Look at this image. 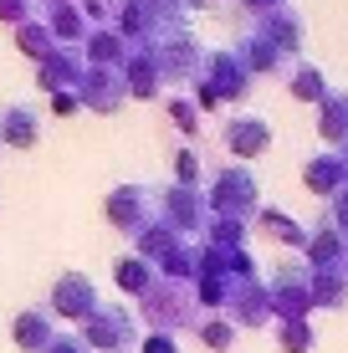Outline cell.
Listing matches in <instances>:
<instances>
[{
	"mask_svg": "<svg viewBox=\"0 0 348 353\" xmlns=\"http://www.w3.org/2000/svg\"><path fill=\"white\" fill-rule=\"evenodd\" d=\"M88 348H108V353H123L128 343H134V323H128V312H108L98 307L88 318V338H82Z\"/></svg>",
	"mask_w": 348,
	"mask_h": 353,
	"instance_id": "obj_1",
	"label": "cell"
},
{
	"mask_svg": "<svg viewBox=\"0 0 348 353\" xmlns=\"http://www.w3.org/2000/svg\"><path fill=\"white\" fill-rule=\"evenodd\" d=\"M52 307L62 312V318H92V312H98V292H92V282H88L82 272H72V276L57 282Z\"/></svg>",
	"mask_w": 348,
	"mask_h": 353,
	"instance_id": "obj_2",
	"label": "cell"
},
{
	"mask_svg": "<svg viewBox=\"0 0 348 353\" xmlns=\"http://www.w3.org/2000/svg\"><path fill=\"white\" fill-rule=\"evenodd\" d=\"M143 302H149V318H159L164 327H179V323H195V312L190 307V292L185 287H170V282H154L143 292Z\"/></svg>",
	"mask_w": 348,
	"mask_h": 353,
	"instance_id": "obj_3",
	"label": "cell"
},
{
	"mask_svg": "<svg viewBox=\"0 0 348 353\" xmlns=\"http://www.w3.org/2000/svg\"><path fill=\"white\" fill-rule=\"evenodd\" d=\"M215 185H221L215 190V205H221V210H236V215L256 210V179H251L246 169H225Z\"/></svg>",
	"mask_w": 348,
	"mask_h": 353,
	"instance_id": "obj_4",
	"label": "cell"
},
{
	"mask_svg": "<svg viewBox=\"0 0 348 353\" xmlns=\"http://www.w3.org/2000/svg\"><path fill=\"white\" fill-rule=\"evenodd\" d=\"M225 143L251 159V154H261V149L272 143V128L261 123V118H246V113H241V118H231V123H225Z\"/></svg>",
	"mask_w": 348,
	"mask_h": 353,
	"instance_id": "obj_5",
	"label": "cell"
},
{
	"mask_svg": "<svg viewBox=\"0 0 348 353\" xmlns=\"http://www.w3.org/2000/svg\"><path fill=\"white\" fill-rule=\"evenodd\" d=\"M16 343L26 353H46V348H52V312H46V307L21 312V318H16Z\"/></svg>",
	"mask_w": 348,
	"mask_h": 353,
	"instance_id": "obj_6",
	"label": "cell"
},
{
	"mask_svg": "<svg viewBox=\"0 0 348 353\" xmlns=\"http://www.w3.org/2000/svg\"><path fill=\"white\" fill-rule=\"evenodd\" d=\"M108 215H113V225L128 230V236L143 230V190H139V185H123L113 200H108Z\"/></svg>",
	"mask_w": 348,
	"mask_h": 353,
	"instance_id": "obj_7",
	"label": "cell"
},
{
	"mask_svg": "<svg viewBox=\"0 0 348 353\" xmlns=\"http://www.w3.org/2000/svg\"><path fill=\"white\" fill-rule=\"evenodd\" d=\"M82 97H88L98 113H113L118 97H123V82L113 77V67H92V77H88V88H82Z\"/></svg>",
	"mask_w": 348,
	"mask_h": 353,
	"instance_id": "obj_8",
	"label": "cell"
},
{
	"mask_svg": "<svg viewBox=\"0 0 348 353\" xmlns=\"http://www.w3.org/2000/svg\"><path fill=\"white\" fill-rule=\"evenodd\" d=\"M36 133H41V128H36L31 108L16 103V108H6V113H0V139H6V143H16V149H31Z\"/></svg>",
	"mask_w": 348,
	"mask_h": 353,
	"instance_id": "obj_9",
	"label": "cell"
},
{
	"mask_svg": "<svg viewBox=\"0 0 348 353\" xmlns=\"http://www.w3.org/2000/svg\"><path fill=\"white\" fill-rule=\"evenodd\" d=\"M303 179H307V190L313 194H333L343 185V159H333V154H323V159H313L303 169Z\"/></svg>",
	"mask_w": 348,
	"mask_h": 353,
	"instance_id": "obj_10",
	"label": "cell"
},
{
	"mask_svg": "<svg viewBox=\"0 0 348 353\" xmlns=\"http://www.w3.org/2000/svg\"><path fill=\"white\" fill-rule=\"evenodd\" d=\"M343 133H348V92H338V97H328V103H323V139L338 143Z\"/></svg>",
	"mask_w": 348,
	"mask_h": 353,
	"instance_id": "obj_11",
	"label": "cell"
},
{
	"mask_svg": "<svg viewBox=\"0 0 348 353\" xmlns=\"http://www.w3.org/2000/svg\"><path fill=\"white\" fill-rule=\"evenodd\" d=\"M261 230H267V236L292 241V246H307V236L297 230V221H292V215H282V210H261Z\"/></svg>",
	"mask_w": 348,
	"mask_h": 353,
	"instance_id": "obj_12",
	"label": "cell"
},
{
	"mask_svg": "<svg viewBox=\"0 0 348 353\" xmlns=\"http://www.w3.org/2000/svg\"><path fill=\"white\" fill-rule=\"evenodd\" d=\"M118 282H123L128 292H149L154 287V272H143V261L128 256V261H118Z\"/></svg>",
	"mask_w": 348,
	"mask_h": 353,
	"instance_id": "obj_13",
	"label": "cell"
},
{
	"mask_svg": "<svg viewBox=\"0 0 348 353\" xmlns=\"http://www.w3.org/2000/svg\"><path fill=\"white\" fill-rule=\"evenodd\" d=\"M292 88H297V97H313V103H318V97H323V77L313 67H303V72H292Z\"/></svg>",
	"mask_w": 348,
	"mask_h": 353,
	"instance_id": "obj_14",
	"label": "cell"
},
{
	"mask_svg": "<svg viewBox=\"0 0 348 353\" xmlns=\"http://www.w3.org/2000/svg\"><path fill=\"white\" fill-rule=\"evenodd\" d=\"M307 323H287V333H282V343H287V353H307Z\"/></svg>",
	"mask_w": 348,
	"mask_h": 353,
	"instance_id": "obj_15",
	"label": "cell"
},
{
	"mask_svg": "<svg viewBox=\"0 0 348 353\" xmlns=\"http://www.w3.org/2000/svg\"><path fill=\"white\" fill-rule=\"evenodd\" d=\"M57 36H82V16L72 6H57Z\"/></svg>",
	"mask_w": 348,
	"mask_h": 353,
	"instance_id": "obj_16",
	"label": "cell"
},
{
	"mask_svg": "<svg viewBox=\"0 0 348 353\" xmlns=\"http://www.w3.org/2000/svg\"><path fill=\"white\" fill-rule=\"evenodd\" d=\"M200 333H205V343H210V348H225V343L236 338V333H231L225 323H200Z\"/></svg>",
	"mask_w": 348,
	"mask_h": 353,
	"instance_id": "obj_17",
	"label": "cell"
},
{
	"mask_svg": "<svg viewBox=\"0 0 348 353\" xmlns=\"http://www.w3.org/2000/svg\"><path fill=\"white\" fill-rule=\"evenodd\" d=\"M21 46H26V52H46V46H52V36H46L41 26H21Z\"/></svg>",
	"mask_w": 348,
	"mask_h": 353,
	"instance_id": "obj_18",
	"label": "cell"
},
{
	"mask_svg": "<svg viewBox=\"0 0 348 353\" xmlns=\"http://www.w3.org/2000/svg\"><path fill=\"white\" fill-rule=\"evenodd\" d=\"M31 0H0V21H26Z\"/></svg>",
	"mask_w": 348,
	"mask_h": 353,
	"instance_id": "obj_19",
	"label": "cell"
},
{
	"mask_svg": "<svg viewBox=\"0 0 348 353\" xmlns=\"http://www.w3.org/2000/svg\"><path fill=\"white\" fill-rule=\"evenodd\" d=\"M174 164H179V179H185V185H190V179H200V159H195V154H190V149L179 154Z\"/></svg>",
	"mask_w": 348,
	"mask_h": 353,
	"instance_id": "obj_20",
	"label": "cell"
},
{
	"mask_svg": "<svg viewBox=\"0 0 348 353\" xmlns=\"http://www.w3.org/2000/svg\"><path fill=\"white\" fill-rule=\"evenodd\" d=\"M46 353H88V343H82V338H52Z\"/></svg>",
	"mask_w": 348,
	"mask_h": 353,
	"instance_id": "obj_21",
	"label": "cell"
},
{
	"mask_svg": "<svg viewBox=\"0 0 348 353\" xmlns=\"http://www.w3.org/2000/svg\"><path fill=\"white\" fill-rule=\"evenodd\" d=\"M143 353H174V343H170V333H159V338H149V343H143Z\"/></svg>",
	"mask_w": 348,
	"mask_h": 353,
	"instance_id": "obj_22",
	"label": "cell"
},
{
	"mask_svg": "<svg viewBox=\"0 0 348 353\" xmlns=\"http://www.w3.org/2000/svg\"><path fill=\"white\" fill-rule=\"evenodd\" d=\"M174 123H179V128H190V133H195V113H190V108H185V103H174Z\"/></svg>",
	"mask_w": 348,
	"mask_h": 353,
	"instance_id": "obj_23",
	"label": "cell"
}]
</instances>
